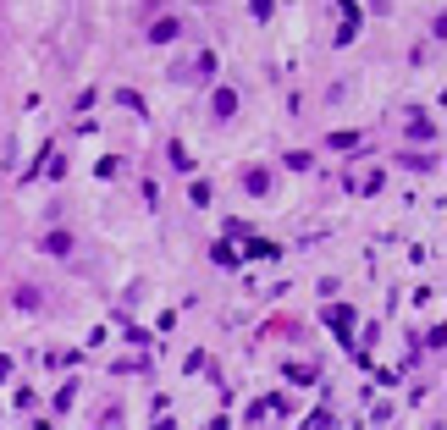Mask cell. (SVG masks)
Wrapping results in <instances>:
<instances>
[{"mask_svg": "<svg viewBox=\"0 0 447 430\" xmlns=\"http://www.w3.org/2000/svg\"><path fill=\"white\" fill-rule=\"evenodd\" d=\"M326 326H332L342 342H348V331L359 326V314H354V309H342V304H332V309H326Z\"/></svg>", "mask_w": 447, "mask_h": 430, "instance_id": "6da1fadb", "label": "cell"}, {"mask_svg": "<svg viewBox=\"0 0 447 430\" xmlns=\"http://www.w3.org/2000/svg\"><path fill=\"white\" fill-rule=\"evenodd\" d=\"M232 111H237V88H215V94H210V116H215V122H227Z\"/></svg>", "mask_w": 447, "mask_h": 430, "instance_id": "7a4b0ae2", "label": "cell"}, {"mask_svg": "<svg viewBox=\"0 0 447 430\" xmlns=\"http://www.w3.org/2000/svg\"><path fill=\"white\" fill-rule=\"evenodd\" d=\"M177 34H183V22H177V17H155V22H149V39H155V44H171Z\"/></svg>", "mask_w": 447, "mask_h": 430, "instance_id": "3957f363", "label": "cell"}, {"mask_svg": "<svg viewBox=\"0 0 447 430\" xmlns=\"http://www.w3.org/2000/svg\"><path fill=\"white\" fill-rule=\"evenodd\" d=\"M44 254H56V260H66V254H72V237H66V232H44Z\"/></svg>", "mask_w": 447, "mask_h": 430, "instance_id": "277c9868", "label": "cell"}, {"mask_svg": "<svg viewBox=\"0 0 447 430\" xmlns=\"http://www.w3.org/2000/svg\"><path fill=\"white\" fill-rule=\"evenodd\" d=\"M243 254H249V260H277L282 248H277V243H265V237H249V248H243Z\"/></svg>", "mask_w": 447, "mask_h": 430, "instance_id": "5b68a950", "label": "cell"}, {"mask_svg": "<svg viewBox=\"0 0 447 430\" xmlns=\"http://www.w3.org/2000/svg\"><path fill=\"white\" fill-rule=\"evenodd\" d=\"M409 138H436V122H431V116H414V122H409Z\"/></svg>", "mask_w": 447, "mask_h": 430, "instance_id": "8992f818", "label": "cell"}, {"mask_svg": "<svg viewBox=\"0 0 447 430\" xmlns=\"http://www.w3.org/2000/svg\"><path fill=\"white\" fill-rule=\"evenodd\" d=\"M166 160H171V171H193V160H188V149H183V143H171Z\"/></svg>", "mask_w": 447, "mask_h": 430, "instance_id": "52a82bcc", "label": "cell"}, {"mask_svg": "<svg viewBox=\"0 0 447 430\" xmlns=\"http://www.w3.org/2000/svg\"><path fill=\"white\" fill-rule=\"evenodd\" d=\"M210 260H215V265H237V248H232V243H215Z\"/></svg>", "mask_w": 447, "mask_h": 430, "instance_id": "ba28073f", "label": "cell"}, {"mask_svg": "<svg viewBox=\"0 0 447 430\" xmlns=\"http://www.w3.org/2000/svg\"><path fill=\"white\" fill-rule=\"evenodd\" d=\"M243 183H249V193H265V188H271V177H265V171H249Z\"/></svg>", "mask_w": 447, "mask_h": 430, "instance_id": "9c48e42d", "label": "cell"}, {"mask_svg": "<svg viewBox=\"0 0 447 430\" xmlns=\"http://www.w3.org/2000/svg\"><path fill=\"white\" fill-rule=\"evenodd\" d=\"M17 309H39V292L34 287H17Z\"/></svg>", "mask_w": 447, "mask_h": 430, "instance_id": "30bf717a", "label": "cell"}, {"mask_svg": "<svg viewBox=\"0 0 447 430\" xmlns=\"http://www.w3.org/2000/svg\"><path fill=\"white\" fill-rule=\"evenodd\" d=\"M205 430H227V419H215V425H205Z\"/></svg>", "mask_w": 447, "mask_h": 430, "instance_id": "8fae6325", "label": "cell"}, {"mask_svg": "<svg viewBox=\"0 0 447 430\" xmlns=\"http://www.w3.org/2000/svg\"><path fill=\"white\" fill-rule=\"evenodd\" d=\"M436 430H442V425H436Z\"/></svg>", "mask_w": 447, "mask_h": 430, "instance_id": "7c38bea8", "label": "cell"}]
</instances>
